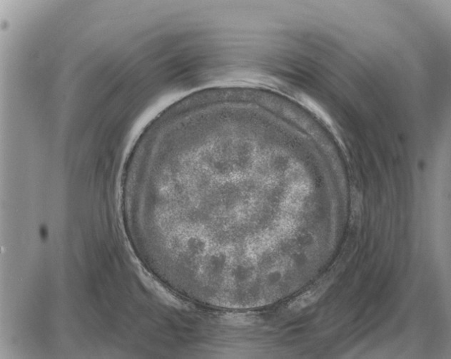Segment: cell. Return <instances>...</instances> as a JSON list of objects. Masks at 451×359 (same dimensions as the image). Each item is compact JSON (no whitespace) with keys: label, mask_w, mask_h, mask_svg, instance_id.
<instances>
[{"label":"cell","mask_w":451,"mask_h":359,"mask_svg":"<svg viewBox=\"0 0 451 359\" xmlns=\"http://www.w3.org/2000/svg\"><path fill=\"white\" fill-rule=\"evenodd\" d=\"M333 282L331 277H328L315 284L309 290L297 297L288 306L289 310L299 312L316 303L327 291Z\"/></svg>","instance_id":"1"}]
</instances>
